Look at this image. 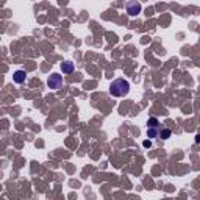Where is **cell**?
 <instances>
[{"instance_id": "4", "label": "cell", "mask_w": 200, "mask_h": 200, "mask_svg": "<svg viewBox=\"0 0 200 200\" xmlns=\"http://www.w3.org/2000/svg\"><path fill=\"white\" fill-rule=\"evenodd\" d=\"M25 78H27V74H25V70H16L14 72V75H13V80L16 81V83H24L25 81Z\"/></svg>"}, {"instance_id": "1", "label": "cell", "mask_w": 200, "mask_h": 200, "mask_svg": "<svg viewBox=\"0 0 200 200\" xmlns=\"http://www.w3.org/2000/svg\"><path fill=\"white\" fill-rule=\"evenodd\" d=\"M130 92V83L124 78H117L110 84V94L114 97H124Z\"/></svg>"}, {"instance_id": "3", "label": "cell", "mask_w": 200, "mask_h": 200, "mask_svg": "<svg viewBox=\"0 0 200 200\" xmlns=\"http://www.w3.org/2000/svg\"><path fill=\"white\" fill-rule=\"evenodd\" d=\"M127 11L130 16H136L138 13H141V5L138 2H128L127 3Z\"/></svg>"}, {"instance_id": "8", "label": "cell", "mask_w": 200, "mask_h": 200, "mask_svg": "<svg viewBox=\"0 0 200 200\" xmlns=\"http://www.w3.org/2000/svg\"><path fill=\"white\" fill-rule=\"evenodd\" d=\"M160 125V122L155 119V117H152V119H149V127H158Z\"/></svg>"}, {"instance_id": "6", "label": "cell", "mask_w": 200, "mask_h": 200, "mask_svg": "<svg viewBox=\"0 0 200 200\" xmlns=\"http://www.w3.org/2000/svg\"><path fill=\"white\" fill-rule=\"evenodd\" d=\"M147 136H149V138H158V136H160V130H158V127H149V130H147Z\"/></svg>"}, {"instance_id": "5", "label": "cell", "mask_w": 200, "mask_h": 200, "mask_svg": "<svg viewBox=\"0 0 200 200\" xmlns=\"http://www.w3.org/2000/svg\"><path fill=\"white\" fill-rule=\"evenodd\" d=\"M61 70H63V74H70V72H74V63H70V61L63 63V64H61Z\"/></svg>"}, {"instance_id": "7", "label": "cell", "mask_w": 200, "mask_h": 200, "mask_svg": "<svg viewBox=\"0 0 200 200\" xmlns=\"http://www.w3.org/2000/svg\"><path fill=\"white\" fill-rule=\"evenodd\" d=\"M170 133H172V131H170L169 128H164V130L160 131V138H161V139H167V138L170 136Z\"/></svg>"}, {"instance_id": "2", "label": "cell", "mask_w": 200, "mask_h": 200, "mask_svg": "<svg viewBox=\"0 0 200 200\" xmlns=\"http://www.w3.org/2000/svg\"><path fill=\"white\" fill-rule=\"evenodd\" d=\"M47 84H49V88H52V89H60V88L63 86V78H61V75L52 74V75L49 77V80H47Z\"/></svg>"}]
</instances>
